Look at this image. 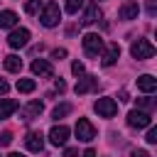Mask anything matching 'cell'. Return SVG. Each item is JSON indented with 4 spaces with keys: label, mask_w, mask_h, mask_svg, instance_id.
<instances>
[{
    "label": "cell",
    "mask_w": 157,
    "mask_h": 157,
    "mask_svg": "<svg viewBox=\"0 0 157 157\" xmlns=\"http://www.w3.org/2000/svg\"><path fill=\"white\" fill-rule=\"evenodd\" d=\"M59 20H61V10H59V5H56V2H47V5L42 7L39 22H42L44 27H56Z\"/></svg>",
    "instance_id": "obj_1"
},
{
    "label": "cell",
    "mask_w": 157,
    "mask_h": 157,
    "mask_svg": "<svg viewBox=\"0 0 157 157\" xmlns=\"http://www.w3.org/2000/svg\"><path fill=\"white\" fill-rule=\"evenodd\" d=\"M81 42H83V52H86V56H91V59H93V56H98V54L103 52V37H101V34L88 32Z\"/></svg>",
    "instance_id": "obj_2"
},
{
    "label": "cell",
    "mask_w": 157,
    "mask_h": 157,
    "mask_svg": "<svg viewBox=\"0 0 157 157\" xmlns=\"http://www.w3.org/2000/svg\"><path fill=\"white\" fill-rule=\"evenodd\" d=\"M130 54H132L137 61H142V59H152V56H155V47H152L150 39H137V42H132Z\"/></svg>",
    "instance_id": "obj_3"
},
{
    "label": "cell",
    "mask_w": 157,
    "mask_h": 157,
    "mask_svg": "<svg viewBox=\"0 0 157 157\" xmlns=\"http://www.w3.org/2000/svg\"><path fill=\"white\" fill-rule=\"evenodd\" d=\"M128 125L130 128H137V130H142V128H150L152 125V115L150 113H145V110H130L128 113Z\"/></svg>",
    "instance_id": "obj_4"
},
{
    "label": "cell",
    "mask_w": 157,
    "mask_h": 157,
    "mask_svg": "<svg viewBox=\"0 0 157 157\" xmlns=\"http://www.w3.org/2000/svg\"><path fill=\"white\" fill-rule=\"evenodd\" d=\"M93 110H96L101 118H113V115L118 113V103H115L113 98H98V101L93 103Z\"/></svg>",
    "instance_id": "obj_5"
},
{
    "label": "cell",
    "mask_w": 157,
    "mask_h": 157,
    "mask_svg": "<svg viewBox=\"0 0 157 157\" xmlns=\"http://www.w3.org/2000/svg\"><path fill=\"white\" fill-rule=\"evenodd\" d=\"M76 137L81 142H91L96 137V128L91 125V120H86V118H78L76 120Z\"/></svg>",
    "instance_id": "obj_6"
},
{
    "label": "cell",
    "mask_w": 157,
    "mask_h": 157,
    "mask_svg": "<svg viewBox=\"0 0 157 157\" xmlns=\"http://www.w3.org/2000/svg\"><path fill=\"white\" fill-rule=\"evenodd\" d=\"M66 140H69V128H66V125H54V128L49 130V142H52L54 147H64Z\"/></svg>",
    "instance_id": "obj_7"
},
{
    "label": "cell",
    "mask_w": 157,
    "mask_h": 157,
    "mask_svg": "<svg viewBox=\"0 0 157 157\" xmlns=\"http://www.w3.org/2000/svg\"><path fill=\"white\" fill-rule=\"evenodd\" d=\"M27 42H29V32H27L25 27H20V29H12V32H10V37H7V44H10L12 49H22Z\"/></svg>",
    "instance_id": "obj_8"
},
{
    "label": "cell",
    "mask_w": 157,
    "mask_h": 157,
    "mask_svg": "<svg viewBox=\"0 0 157 157\" xmlns=\"http://www.w3.org/2000/svg\"><path fill=\"white\" fill-rule=\"evenodd\" d=\"M32 74H34V76L52 78V76H54V66H52L47 59H34V61H32Z\"/></svg>",
    "instance_id": "obj_9"
},
{
    "label": "cell",
    "mask_w": 157,
    "mask_h": 157,
    "mask_svg": "<svg viewBox=\"0 0 157 157\" xmlns=\"http://www.w3.org/2000/svg\"><path fill=\"white\" fill-rule=\"evenodd\" d=\"M93 88H98V78H96V76H81V78L76 81V86H74V91H76L78 96H83V93H88V91H93Z\"/></svg>",
    "instance_id": "obj_10"
},
{
    "label": "cell",
    "mask_w": 157,
    "mask_h": 157,
    "mask_svg": "<svg viewBox=\"0 0 157 157\" xmlns=\"http://www.w3.org/2000/svg\"><path fill=\"white\" fill-rule=\"evenodd\" d=\"M118 59H120V47H118V42H110V44H108V49L103 52L101 64H103V66H113Z\"/></svg>",
    "instance_id": "obj_11"
},
{
    "label": "cell",
    "mask_w": 157,
    "mask_h": 157,
    "mask_svg": "<svg viewBox=\"0 0 157 157\" xmlns=\"http://www.w3.org/2000/svg\"><path fill=\"white\" fill-rule=\"evenodd\" d=\"M137 15H140V5H137L135 0H128V2L118 10V17H120V20H135Z\"/></svg>",
    "instance_id": "obj_12"
},
{
    "label": "cell",
    "mask_w": 157,
    "mask_h": 157,
    "mask_svg": "<svg viewBox=\"0 0 157 157\" xmlns=\"http://www.w3.org/2000/svg\"><path fill=\"white\" fill-rule=\"evenodd\" d=\"M98 20H101V7H98V2L86 5L83 17H81V25H93V22H98Z\"/></svg>",
    "instance_id": "obj_13"
},
{
    "label": "cell",
    "mask_w": 157,
    "mask_h": 157,
    "mask_svg": "<svg viewBox=\"0 0 157 157\" xmlns=\"http://www.w3.org/2000/svg\"><path fill=\"white\" fill-rule=\"evenodd\" d=\"M25 145H27L29 152H42V150H44V137H42V132H29V135L25 137Z\"/></svg>",
    "instance_id": "obj_14"
},
{
    "label": "cell",
    "mask_w": 157,
    "mask_h": 157,
    "mask_svg": "<svg viewBox=\"0 0 157 157\" xmlns=\"http://www.w3.org/2000/svg\"><path fill=\"white\" fill-rule=\"evenodd\" d=\"M137 88H140L142 93H155V91H157V78L150 76V74H145V76L137 78Z\"/></svg>",
    "instance_id": "obj_15"
},
{
    "label": "cell",
    "mask_w": 157,
    "mask_h": 157,
    "mask_svg": "<svg viewBox=\"0 0 157 157\" xmlns=\"http://www.w3.org/2000/svg\"><path fill=\"white\" fill-rule=\"evenodd\" d=\"M17 108H20V103H17L15 98H2V101H0V120L10 118V115H12Z\"/></svg>",
    "instance_id": "obj_16"
},
{
    "label": "cell",
    "mask_w": 157,
    "mask_h": 157,
    "mask_svg": "<svg viewBox=\"0 0 157 157\" xmlns=\"http://www.w3.org/2000/svg\"><path fill=\"white\" fill-rule=\"evenodd\" d=\"M39 113H42V103H39V101H32V103H27V105L22 108V120L39 118Z\"/></svg>",
    "instance_id": "obj_17"
},
{
    "label": "cell",
    "mask_w": 157,
    "mask_h": 157,
    "mask_svg": "<svg viewBox=\"0 0 157 157\" xmlns=\"http://www.w3.org/2000/svg\"><path fill=\"white\" fill-rule=\"evenodd\" d=\"M17 25V15L12 10H2L0 12V29H7V27H15Z\"/></svg>",
    "instance_id": "obj_18"
},
{
    "label": "cell",
    "mask_w": 157,
    "mask_h": 157,
    "mask_svg": "<svg viewBox=\"0 0 157 157\" xmlns=\"http://www.w3.org/2000/svg\"><path fill=\"white\" fill-rule=\"evenodd\" d=\"M5 69H7V71H20V69H22V59L15 56V54L5 56Z\"/></svg>",
    "instance_id": "obj_19"
},
{
    "label": "cell",
    "mask_w": 157,
    "mask_h": 157,
    "mask_svg": "<svg viewBox=\"0 0 157 157\" xmlns=\"http://www.w3.org/2000/svg\"><path fill=\"white\" fill-rule=\"evenodd\" d=\"M34 88H37L34 78H20V81H17V91H20V93H32Z\"/></svg>",
    "instance_id": "obj_20"
},
{
    "label": "cell",
    "mask_w": 157,
    "mask_h": 157,
    "mask_svg": "<svg viewBox=\"0 0 157 157\" xmlns=\"http://www.w3.org/2000/svg\"><path fill=\"white\" fill-rule=\"evenodd\" d=\"M42 7H44V0H27L25 2V12L27 15H37Z\"/></svg>",
    "instance_id": "obj_21"
},
{
    "label": "cell",
    "mask_w": 157,
    "mask_h": 157,
    "mask_svg": "<svg viewBox=\"0 0 157 157\" xmlns=\"http://www.w3.org/2000/svg\"><path fill=\"white\" fill-rule=\"evenodd\" d=\"M69 113H71V105H69V103H61V105H56V108L52 110V118L59 120V118H64V115H69Z\"/></svg>",
    "instance_id": "obj_22"
},
{
    "label": "cell",
    "mask_w": 157,
    "mask_h": 157,
    "mask_svg": "<svg viewBox=\"0 0 157 157\" xmlns=\"http://www.w3.org/2000/svg\"><path fill=\"white\" fill-rule=\"evenodd\" d=\"M78 10H83V0H66V12L76 15Z\"/></svg>",
    "instance_id": "obj_23"
},
{
    "label": "cell",
    "mask_w": 157,
    "mask_h": 157,
    "mask_svg": "<svg viewBox=\"0 0 157 157\" xmlns=\"http://www.w3.org/2000/svg\"><path fill=\"white\" fill-rule=\"evenodd\" d=\"M155 108V101L152 98H137V110H145V113H150Z\"/></svg>",
    "instance_id": "obj_24"
},
{
    "label": "cell",
    "mask_w": 157,
    "mask_h": 157,
    "mask_svg": "<svg viewBox=\"0 0 157 157\" xmlns=\"http://www.w3.org/2000/svg\"><path fill=\"white\" fill-rule=\"evenodd\" d=\"M145 140H147L150 145H155V142H157V128H152V125H150V130H147V135H145Z\"/></svg>",
    "instance_id": "obj_25"
},
{
    "label": "cell",
    "mask_w": 157,
    "mask_h": 157,
    "mask_svg": "<svg viewBox=\"0 0 157 157\" xmlns=\"http://www.w3.org/2000/svg\"><path fill=\"white\" fill-rule=\"evenodd\" d=\"M10 142H12V132H10V130L0 132V147H5V145H10Z\"/></svg>",
    "instance_id": "obj_26"
},
{
    "label": "cell",
    "mask_w": 157,
    "mask_h": 157,
    "mask_svg": "<svg viewBox=\"0 0 157 157\" xmlns=\"http://www.w3.org/2000/svg\"><path fill=\"white\" fill-rule=\"evenodd\" d=\"M71 71H74V76H81V74H83V64H81V61H74V64H71Z\"/></svg>",
    "instance_id": "obj_27"
},
{
    "label": "cell",
    "mask_w": 157,
    "mask_h": 157,
    "mask_svg": "<svg viewBox=\"0 0 157 157\" xmlns=\"http://www.w3.org/2000/svg\"><path fill=\"white\" fill-rule=\"evenodd\" d=\"M54 88H56L59 93H64V91H66V83H64L61 78H56V81H54Z\"/></svg>",
    "instance_id": "obj_28"
},
{
    "label": "cell",
    "mask_w": 157,
    "mask_h": 157,
    "mask_svg": "<svg viewBox=\"0 0 157 157\" xmlns=\"http://www.w3.org/2000/svg\"><path fill=\"white\" fill-rule=\"evenodd\" d=\"M52 56H54V59H64V56H66V49H54Z\"/></svg>",
    "instance_id": "obj_29"
},
{
    "label": "cell",
    "mask_w": 157,
    "mask_h": 157,
    "mask_svg": "<svg viewBox=\"0 0 157 157\" xmlns=\"http://www.w3.org/2000/svg\"><path fill=\"white\" fill-rule=\"evenodd\" d=\"M76 155H78L76 147H66V150H64V157H76Z\"/></svg>",
    "instance_id": "obj_30"
},
{
    "label": "cell",
    "mask_w": 157,
    "mask_h": 157,
    "mask_svg": "<svg viewBox=\"0 0 157 157\" xmlns=\"http://www.w3.org/2000/svg\"><path fill=\"white\" fill-rule=\"evenodd\" d=\"M130 157H150V152H147V150H132Z\"/></svg>",
    "instance_id": "obj_31"
},
{
    "label": "cell",
    "mask_w": 157,
    "mask_h": 157,
    "mask_svg": "<svg viewBox=\"0 0 157 157\" xmlns=\"http://www.w3.org/2000/svg\"><path fill=\"white\" fill-rule=\"evenodd\" d=\"M7 88H10V86H7V81H5V78H0V96H5V93H7Z\"/></svg>",
    "instance_id": "obj_32"
},
{
    "label": "cell",
    "mask_w": 157,
    "mask_h": 157,
    "mask_svg": "<svg viewBox=\"0 0 157 157\" xmlns=\"http://www.w3.org/2000/svg\"><path fill=\"white\" fill-rule=\"evenodd\" d=\"M147 12H150V15H155V12H157V7H155V0H150V2H147Z\"/></svg>",
    "instance_id": "obj_33"
},
{
    "label": "cell",
    "mask_w": 157,
    "mask_h": 157,
    "mask_svg": "<svg viewBox=\"0 0 157 157\" xmlns=\"http://www.w3.org/2000/svg\"><path fill=\"white\" fill-rule=\"evenodd\" d=\"M81 157H96V150H86V152H83Z\"/></svg>",
    "instance_id": "obj_34"
},
{
    "label": "cell",
    "mask_w": 157,
    "mask_h": 157,
    "mask_svg": "<svg viewBox=\"0 0 157 157\" xmlns=\"http://www.w3.org/2000/svg\"><path fill=\"white\" fill-rule=\"evenodd\" d=\"M7 157H25V155H20V152H10Z\"/></svg>",
    "instance_id": "obj_35"
},
{
    "label": "cell",
    "mask_w": 157,
    "mask_h": 157,
    "mask_svg": "<svg viewBox=\"0 0 157 157\" xmlns=\"http://www.w3.org/2000/svg\"><path fill=\"white\" fill-rule=\"evenodd\" d=\"M98 2H101V0H98Z\"/></svg>",
    "instance_id": "obj_36"
}]
</instances>
